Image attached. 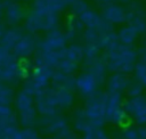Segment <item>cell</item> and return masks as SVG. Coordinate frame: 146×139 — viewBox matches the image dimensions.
Returning a JSON list of instances; mask_svg holds the SVG:
<instances>
[{
	"label": "cell",
	"instance_id": "32",
	"mask_svg": "<svg viewBox=\"0 0 146 139\" xmlns=\"http://www.w3.org/2000/svg\"><path fill=\"white\" fill-rule=\"evenodd\" d=\"M123 139H144L136 128H129L123 133Z\"/></svg>",
	"mask_w": 146,
	"mask_h": 139
},
{
	"label": "cell",
	"instance_id": "27",
	"mask_svg": "<svg viewBox=\"0 0 146 139\" xmlns=\"http://www.w3.org/2000/svg\"><path fill=\"white\" fill-rule=\"evenodd\" d=\"M82 139H108V136L102 128H91L83 133Z\"/></svg>",
	"mask_w": 146,
	"mask_h": 139
},
{
	"label": "cell",
	"instance_id": "11",
	"mask_svg": "<svg viewBox=\"0 0 146 139\" xmlns=\"http://www.w3.org/2000/svg\"><path fill=\"white\" fill-rule=\"evenodd\" d=\"M104 21L111 25H117L127 22V10L116 3H108L102 14Z\"/></svg>",
	"mask_w": 146,
	"mask_h": 139
},
{
	"label": "cell",
	"instance_id": "9",
	"mask_svg": "<svg viewBox=\"0 0 146 139\" xmlns=\"http://www.w3.org/2000/svg\"><path fill=\"white\" fill-rule=\"evenodd\" d=\"M46 91L50 96L52 101L56 104L58 109L70 108L74 103V95H73V91L71 89L56 88V87L51 85Z\"/></svg>",
	"mask_w": 146,
	"mask_h": 139
},
{
	"label": "cell",
	"instance_id": "12",
	"mask_svg": "<svg viewBox=\"0 0 146 139\" xmlns=\"http://www.w3.org/2000/svg\"><path fill=\"white\" fill-rule=\"evenodd\" d=\"M36 47V41L32 34H24L23 38L17 42V44L13 48V54L16 58H27L30 57Z\"/></svg>",
	"mask_w": 146,
	"mask_h": 139
},
{
	"label": "cell",
	"instance_id": "4",
	"mask_svg": "<svg viewBox=\"0 0 146 139\" xmlns=\"http://www.w3.org/2000/svg\"><path fill=\"white\" fill-rule=\"evenodd\" d=\"M105 92L98 91L87 99L83 111L92 128H102L105 124Z\"/></svg>",
	"mask_w": 146,
	"mask_h": 139
},
{
	"label": "cell",
	"instance_id": "37",
	"mask_svg": "<svg viewBox=\"0 0 146 139\" xmlns=\"http://www.w3.org/2000/svg\"><path fill=\"white\" fill-rule=\"evenodd\" d=\"M3 33H5V28H3L2 24L0 23V41H1V39H2V35H3Z\"/></svg>",
	"mask_w": 146,
	"mask_h": 139
},
{
	"label": "cell",
	"instance_id": "23",
	"mask_svg": "<svg viewBox=\"0 0 146 139\" xmlns=\"http://www.w3.org/2000/svg\"><path fill=\"white\" fill-rule=\"evenodd\" d=\"M63 58H67V59H71L73 62H76L80 64L82 60H84V47H82L81 44H78V43L67 46L65 48Z\"/></svg>",
	"mask_w": 146,
	"mask_h": 139
},
{
	"label": "cell",
	"instance_id": "1",
	"mask_svg": "<svg viewBox=\"0 0 146 139\" xmlns=\"http://www.w3.org/2000/svg\"><path fill=\"white\" fill-rule=\"evenodd\" d=\"M103 58L110 71L114 73L129 74L135 68L138 59V52L132 47L117 42L105 50Z\"/></svg>",
	"mask_w": 146,
	"mask_h": 139
},
{
	"label": "cell",
	"instance_id": "14",
	"mask_svg": "<svg viewBox=\"0 0 146 139\" xmlns=\"http://www.w3.org/2000/svg\"><path fill=\"white\" fill-rule=\"evenodd\" d=\"M42 129L46 133L58 137L62 132L68 129V125H67V121L63 116H59L56 114L54 116L44 117L43 123H42Z\"/></svg>",
	"mask_w": 146,
	"mask_h": 139
},
{
	"label": "cell",
	"instance_id": "40",
	"mask_svg": "<svg viewBox=\"0 0 146 139\" xmlns=\"http://www.w3.org/2000/svg\"><path fill=\"white\" fill-rule=\"evenodd\" d=\"M3 85H5V83H2V82L0 81V90H1L2 88H3Z\"/></svg>",
	"mask_w": 146,
	"mask_h": 139
},
{
	"label": "cell",
	"instance_id": "42",
	"mask_svg": "<svg viewBox=\"0 0 146 139\" xmlns=\"http://www.w3.org/2000/svg\"><path fill=\"white\" fill-rule=\"evenodd\" d=\"M1 71H2V67L0 66V76H1Z\"/></svg>",
	"mask_w": 146,
	"mask_h": 139
},
{
	"label": "cell",
	"instance_id": "38",
	"mask_svg": "<svg viewBox=\"0 0 146 139\" xmlns=\"http://www.w3.org/2000/svg\"><path fill=\"white\" fill-rule=\"evenodd\" d=\"M98 1H100V2H104V3H110V2H112L113 0H98Z\"/></svg>",
	"mask_w": 146,
	"mask_h": 139
},
{
	"label": "cell",
	"instance_id": "25",
	"mask_svg": "<svg viewBox=\"0 0 146 139\" xmlns=\"http://www.w3.org/2000/svg\"><path fill=\"white\" fill-rule=\"evenodd\" d=\"M79 65L80 64L76 63V62H73V60L67 59V58H63L59 62V64H58V66H57V68L55 71H59V72H63L65 74H71L72 75L78 70Z\"/></svg>",
	"mask_w": 146,
	"mask_h": 139
},
{
	"label": "cell",
	"instance_id": "21",
	"mask_svg": "<svg viewBox=\"0 0 146 139\" xmlns=\"http://www.w3.org/2000/svg\"><path fill=\"white\" fill-rule=\"evenodd\" d=\"M133 72H135L136 80L143 87H146V49H141L139 51Z\"/></svg>",
	"mask_w": 146,
	"mask_h": 139
},
{
	"label": "cell",
	"instance_id": "13",
	"mask_svg": "<svg viewBox=\"0 0 146 139\" xmlns=\"http://www.w3.org/2000/svg\"><path fill=\"white\" fill-rule=\"evenodd\" d=\"M34 103H35V108H36L38 113L41 114L43 117L54 116L58 112V107L52 101V99L47 93V91H44L40 96L35 97L34 98Z\"/></svg>",
	"mask_w": 146,
	"mask_h": 139
},
{
	"label": "cell",
	"instance_id": "10",
	"mask_svg": "<svg viewBox=\"0 0 146 139\" xmlns=\"http://www.w3.org/2000/svg\"><path fill=\"white\" fill-rule=\"evenodd\" d=\"M127 23L128 25L132 26L138 33L146 32V16L139 5H130L127 10Z\"/></svg>",
	"mask_w": 146,
	"mask_h": 139
},
{
	"label": "cell",
	"instance_id": "33",
	"mask_svg": "<svg viewBox=\"0 0 146 139\" xmlns=\"http://www.w3.org/2000/svg\"><path fill=\"white\" fill-rule=\"evenodd\" d=\"M25 139H41L38 134V132L33 128H24L23 129Z\"/></svg>",
	"mask_w": 146,
	"mask_h": 139
},
{
	"label": "cell",
	"instance_id": "35",
	"mask_svg": "<svg viewBox=\"0 0 146 139\" xmlns=\"http://www.w3.org/2000/svg\"><path fill=\"white\" fill-rule=\"evenodd\" d=\"M3 11H5V3L2 1H0V22H1L2 15H3Z\"/></svg>",
	"mask_w": 146,
	"mask_h": 139
},
{
	"label": "cell",
	"instance_id": "19",
	"mask_svg": "<svg viewBox=\"0 0 146 139\" xmlns=\"http://www.w3.org/2000/svg\"><path fill=\"white\" fill-rule=\"evenodd\" d=\"M51 85L56 88H65L73 90L75 88V77L71 74H65L59 71H55L51 77Z\"/></svg>",
	"mask_w": 146,
	"mask_h": 139
},
{
	"label": "cell",
	"instance_id": "26",
	"mask_svg": "<svg viewBox=\"0 0 146 139\" xmlns=\"http://www.w3.org/2000/svg\"><path fill=\"white\" fill-rule=\"evenodd\" d=\"M16 59L17 58L14 56V54L10 49L0 44V66L1 67L8 66V65L14 64V63H17Z\"/></svg>",
	"mask_w": 146,
	"mask_h": 139
},
{
	"label": "cell",
	"instance_id": "28",
	"mask_svg": "<svg viewBox=\"0 0 146 139\" xmlns=\"http://www.w3.org/2000/svg\"><path fill=\"white\" fill-rule=\"evenodd\" d=\"M0 139H25V137L23 130L17 129V126H11L0 136Z\"/></svg>",
	"mask_w": 146,
	"mask_h": 139
},
{
	"label": "cell",
	"instance_id": "18",
	"mask_svg": "<svg viewBox=\"0 0 146 139\" xmlns=\"http://www.w3.org/2000/svg\"><path fill=\"white\" fill-rule=\"evenodd\" d=\"M23 31L16 26H13L8 30L5 31L3 35H2V39L0 41V44L13 50V48L17 44V42L23 38Z\"/></svg>",
	"mask_w": 146,
	"mask_h": 139
},
{
	"label": "cell",
	"instance_id": "22",
	"mask_svg": "<svg viewBox=\"0 0 146 139\" xmlns=\"http://www.w3.org/2000/svg\"><path fill=\"white\" fill-rule=\"evenodd\" d=\"M116 34H117V40H119L120 43L131 47L135 43V41L137 40V36H138L139 33L132 26L125 25V26L121 27L120 31Z\"/></svg>",
	"mask_w": 146,
	"mask_h": 139
},
{
	"label": "cell",
	"instance_id": "31",
	"mask_svg": "<svg viewBox=\"0 0 146 139\" xmlns=\"http://www.w3.org/2000/svg\"><path fill=\"white\" fill-rule=\"evenodd\" d=\"M87 9H89V5H88V2L86 0H78L76 2H74L71 6V10L76 17L79 15H81L83 11H86Z\"/></svg>",
	"mask_w": 146,
	"mask_h": 139
},
{
	"label": "cell",
	"instance_id": "30",
	"mask_svg": "<svg viewBox=\"0 0 146 139\" xmlns=\"http://www.w3.org/2000/svg\"><path fill=\"white\" fill-rule=\"evenodd\" d=\"M13 100V91L8 85H3L0 90V105H10Z\"/></svg>",
	"mask_w": 146,
	"mask_h": 139
},
{
	"label": "cell",
	"instance_id": "6",
	"mask_svg": "<svg viewBox=\"0 0 146 139\" xmlns=\"http://www.w3.org/2000/svg\"><path fill=\"white\" fill-rule=\"evenodd\" d=\"M67 34L62 30L55 28L52 31L47 32L46 36L39 43L38 50L42 52H57L63 51L67 46Z\"/></svg>",
	"mask_w": 146,
	"mask_h": 139
},
{
	"label": "cell",
	"instance_id": "39",
	"mask_svg": "<svg viewBox=\"0 0 146 139\" xmlns=\"http://www.w3.org/2000/svg\"><path fill=\"white\" fill-rule=\"evenodd\" d=\"M119 2H122V3H129L130 2V0H117Z\"/></svg>",
	"mask_w": 146,
	"mask_h": 139
},
{
	"label": "cell",
	"instance_id": "41",
	"mask_svg": "<svg viewBox=\"0 0 146 139\" xmlns=\"http://www.w3.org/2000/svg\"><path fill=\"white\" fill-rule=\"evenodd\" d=\"M47 139H59L58 137H51V138H47Z\"/></svg>",
	"mask_w": 146,
	"mask_h": 139
},
{
	"label": "cell",
	"instance_id": "5",
	"mask_svg": "<svg viewBox=\"0 0 146 139\" xmlns=\"http://www.w3.org/2000/svg\"><path fill=\"white\" fill-rule=\"evenodd\" d=\"M105 117L107 122L121 123L124 120L125 111L121 93L113 91H105Z\"/></svg>",
	"mask_w": 146,
	"mask_h": 139
},
{
	"label": "cell",
	"instance_id": "7",
	"mask_svg": "<svg viewBox=\"0 0 146 139\" xmlns=\"http://www.w3.org/2000/svg\"><path fill=\"white\" fill-rule=\"evenodd\" d=\"M125 113L133 117V120L139 124H146V97L139 96L135 98H129L123 104Z\"/></svg>",
	"mask_w": 146,
	"mask_h": 139
},
{
	"label": "cell",
	"instance_id": "17",
	"mask_svg": "<svg viewBox=\"0 0 146 139\" xmlns=\"http://www.w3.org/2000/svg\"><path fill=\"white\" fill-rule=\"evenodd\" d=\"M3 13H5V18H6L7 23L13 26L16 25L17 23H19L24 17V10H23L22 6L14 1L5 3Z\"/></svg>",
	"mask_w": 146,
	"mask_h": 139
},
{
	"label": "cell",
	"instance_id": "34",
	"mask_svg": "<svg viewBox=\"0 0 146 139\" xmlns=\"http://www.w3.org/2000/svg\"><path fill=\"white\" fill-rule=\"evenodd\" d=\"M59 139H82V138H79L74 132H72L70 129H66L64 132H62L59 136H58Z\"/></svg>",
	"mask_w": 146,
	"mask_h": 139
},
{
	"label": "cell",
	"instance_id": "16",
	"mask_svg": "<svg viewBox=\"0 0 146 139\" xmlns=\"http://www.w3.org/2000/svg\"><path fill=\"white\" fill-rule=\"evenodd\" d=\"M130 84V80L128 77V74L124 73H113L110 79L107 80V90L122 93L127 90L128 85Z\"/></svg>",
	"mask_w": 146,
	"mask_h": 139
},
{
	"label": "cell",
	"instance_id": "2",
	"mask_svg": "<svg viewBox=\"0 0 146 139\" xmlns=\"http://www.w3.org/2000/svg\"><path fill=\"white\" fill-rule=\"evenodd\" d=\"M59 22V15L44 13L36 9H32L24 18L25 28L31 33H36L40 31H52L57 28Z\"/></svg>",
	"mask_w": 146,
	"mask_h": 139
},
{
	"label": "cell",
	"instance_id": "36",
	"mask_svg": "<svg viewBox=\"0 0 146 139\" xmlns=\"http://www.w3.org/2000/svg\"><path fill=\"white\" fill-rule=\"evenodd\" d=\"M63 1L65 2V5H66V6H72V5H73L74 2H76L78 0H63Z\"/></svg>",
	"mask_w": 146,
	"mask_h": 139
},
{
	"label": "cell",
	"instance_id": "8",
	"mask_svg": "<svg viewBox=\"0 0 146 139\" xmlns=\"http://www.w3.org/2000/svg\"><path fill=\"white\" fill-rule=\"evenodd\" d=\"M99 85H100V82L91 73L87 71L80 74L78 77H75V88L82 96L87 98L98 92Z\"/></svg>",
	"mask_w": 146,
	"mask_h": 139
},
{
	"label": "cell",
	"instance_id": "20",
	"mask_svg": "<svg viewBox=\"0 0 146 139\" xmlns=\"http://www.w3.org/2000/svg\"><path fill=\"white\" fill-rule=\"evenodd\" d=\"M78 18L86 28H97L104 21L102 16H99L96 11H94L90 8L83 11L81 15H79Z\"/></svg>",
	"mask_w": 146,
	"mask_h": 139
},
{
	"label": "cell",
	"instance_id": "29",
	"mask_svg": "<svg viewBox=\"0 0 146 139\" xmlns=\"http://www.w3.org/2000/svg\"><path fill=\"white\" fill-rule=\"evenodd\" d=\"M143 88H144V87H143L138 81L132 82V83L130 82V84L128 85V88H127L125 92H127V95H128V97H129V98L139 97V96H141Z\"/></svg>",
	"mask_w": 146,
	"mask_h": 139
},
{
	"label": "cell",
	"instance_id": "24",
	"mask_svg": "<svg viewBox=\"0 0 146 139\" xmlns=\"http://www.w3.org/2000/svg\"><path fill=\"white\" fill-rule=\"evenodd\" d=\"M73 125H74V129L79 132H81L82 134L88 131L89 129H91V124H90V121L88 120L87 115L84 114V111L83 108L82 109H79L75 112L74 114V121H73Z\"/></svg>",
	"mask_w": 146,
	"mask_h": 139
},
{
	"label": "cell",
	"instance_id": "15",
	"mask_svg": "<svg viewBox=\"0 0 146 139\" xmlns=\"http://www.w3.org/2000/svg\"><path fill=\"white\" fill-rule=\"evenodd\" d=\"M66 7L63 0H33V9L59 15Z\"/></svg>",
	"mask_w": 146,
	"mask_h": 139
},
{
	"label": "cell",
	"instance_id": "3",
	"mask_svg": "<svg viewBox=\"0 0 146 139\" xmlns=\"http://www.w3.org/2000/svg\"><path fill=\"white\" fill-rule=\"evenodd\" d=\"M15 106L18 112V118L21 124L24 128H32L36 123L38 115L34 98L24 90H22L15 97Z\"/></svg>",
	"mask_w": 146,
	"mask_h": 139
}]
</instances>
